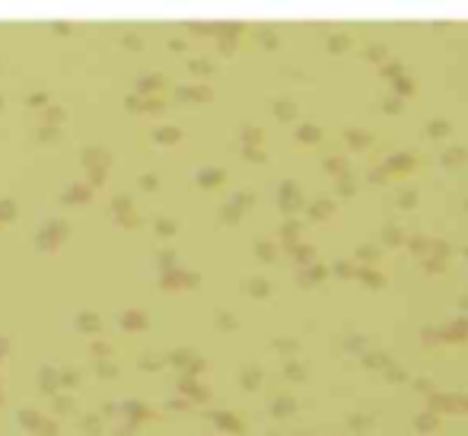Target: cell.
<instances>
[{
    "instance_id": "1",
    "label": "cell",
    "mask_w": 468,
    "mask_h": 436,
    "mask_svg": "<svg viewBox=\"0 0 468 436\" xmlns=\"http://www.w3.org/2000/svg\"><path fill=\"white\" fill-rule=\"evenodd\" d=\"M382 165H385V172L392 175V179H401V175H408V172H414V169H417V153L408 150V147H398V150L385 153Z\"/></svg>"
},
{
    "instance_id": "2",
    "label": "cell",
    "mask_w": 468,
    "mask_h": 436,
    "mask_svg": "<svg viewBox=\"0 0 468 436\" xmlns=\"http://www.w3.org/2000/svg\"><path fill=\"white\" fill-rule=\"evenodd\" d=\"M405 226L401 223H382V229H379V245H385V248H398V245H405Z\"/></svg>"
},
{
    "instance_id": "3",
    "label": "cell",
    "mask_w": 468,
    "mask_h": 436,
    "mask_svg": "<svg viewBox=\"0 0 468 436\" xmlns=\"http://www.w3.org/2000/svg\"><path fill=\"white\" fill-rule=\"evenodd\" d=\"M344 140H348V147H354V150H370L373 143H376V134L366 128H344Z\"/></svg>"
},
{
    "instance_id": "4",
    "label": "cell",
    "mask_w": 468,
    "mask_h": 436,
    "mask_svg": "<svg viewBox=\"0 0 468 436\" xmlns=\"http://www.w3.org/2000/svg\"><path fill=\"white\" fill-rule=\"evenodd\" d=\"M423 134L430 137V140H446V137L453 134V124H449V118L437 115V118H430L427 124H423Z\"/></svg>"
},
{
    "instance_id": "5",
    "label": "cell",
    "mask_w": 468,
    "mask_h": 436,
    "mask_svg": "<svg viewBox=\"0 0 468 436\" xmlns=\"http://www.w3.org/2000/svg\"><path fill=\"white\" fill-rule=\"evenodd\" d=\"M414 92H417V80L408 74V70L392 80V96H398V99H405V102H408V99L414 96Z\"/></svg>"
},
{
    "instance_id": "6",
    "label": "cell",
    "mask_w": 468,
    "mask_h": 436,
    "mask_svg": "<svg viewBox=\"0 0 468 436\" xmlns=\"http://www.w3.org/2000/svg\"><path fill=\"white\" fill-rule=\"evenodd\" d=\"M350 45H354V35H350L348 29H334L332 35H328V51H332V54L350 51Z\"/></svg>"
},
{
    "instance_id": "7",
    "label": "cell",
    "mask_w": 468,
    "mask_h": 436,
    "mask_svg": "<svg viewBox=\"0 0 468 436\" xmlns=\"http://www.w3.org/2000/svg\"><path fill=\"white\" fill-rule=\"evenodd\" d=\"M430 239H433V236H427V233H421V229H414V233L405 236V248H411L414 255L423 258L427 252H430Z\"/></svg>"
},
{
    "instance_id": "8",
    "label": "cell",
    "mask_w": 468,
    "mask_h": 436,
    "mask_svg": "<svg viewBox=\"0 0 468 436\" xmlns=\"http://www.w3.org/2000/svg\"><path fill=\"white\" fill-rule=\"evenodd\" d=\"M357 188H360V181H357L354 172H344V175L334 179V195H338V197H354Z\"/></svg>"
},
{
    "instance_id": "9",
    "label": "cell",
    "mask_w": 468,
    "mask_h": 436,
    "mask_svg": "<svg viewBox=\"0 0 468 436\" xmlns=\"http://www.w3.org/2000/svg\"><path fill=\"white\" fill-rule=\"evenodd\" d=\"M309 213L316 220H328V217H334V213H338V201H334V197H316V201H312V207H309Z\"/></svg>"
},
{
    "instance_id": "10",
    "label": "cell",
    "mask_w": 468,
    "mask_h": 436,
    "mask_svg": "<svg viewBox=\"0 0 468 436\" xmlns=\"http://www.w3.org/2000/svg\"><path fill=\"white\" fill-rule=\"evenodd\" d=\"M468 159V147L465 143H453V147H446L443 153H439V163L443 165H459Z\"/></svg>"
},
{
    "instance_id": "11",
    "label": "cell",
    "mask_w": 468,
    "mask_h": 436,
    "mask_svg": "<svg viewBox=\"0 0 468 436\" xmlns=\"http://www.w3.org/2000/svg\"><path fill=\"white\" fill-rule=\"evenodd\" d=\"M379 255H382V245H379V242H360L357 252H354V258H357V261H363V264H373Z\"/></svg>"
},
{
    "instance_id": "12",
    "label": "cell",
    "mask_w": 468,
    "mask_h": 436,
    "mask_svg": "<svg viewBox=\"0 0 468 436\" xmlns=\"http://www.w3.org/2000/svg\"><path fill=\"white\" fill-rule=\"evenodd\" d=\"M363 58L373 60V64H382V60H389L392 54H389V45H385V42H370V45L363 48Z\"/></svg>"
},
{
    "instance_id": "13",
    "label": "cell",
    "mask_w": 468,
    "mask_h": 436,
    "mask_svg": "<svg viewBox=\"0 0 468 436\" xmlns=\"http://www.w3.org/2000/svg\"><path fill=\"white\" fill-rule=\"evenodd\" d=\"M325 169L338 179V175H344V172H350V159L344 156V153H332V156L325 159Z\"/></svg>"
},
{
    "instance_id": "14",
    "label": "cell",
    "mask_w": 468,
    "mask_h": 436,
    "mask_svg": "<svg viewBox=\"0 0 468 436\" xmlns=\"http://www.w3.org/2000/svg\"><path fill=\"white\" fill-rule=\"evenodd\" d=\"M401 74H405V60H401V58H389V60L379 64V76H385L389 83H392L395 76H401Z\"/></svg>"
},
{
    "instance_id": "15",
    "label": "cell",
    "mask_w": 468,
    "mask_h": 436,
    "mask_svg": "<svg viewBox=\"0 0 468 436\" xmlns=\"http://www.w3.org/2000/svg\"><path fill=\"white\" fill-rule=\"evenodd\" d=\"M417 197H421V191L411 185V188H401V191H398L395 204H398V211H414V207H417Z\"/></svg>"
},
{
    "instance_id": "16",
    "label": "cell",
    "mask_w": 468,
    "mask_h": 436,
    "mask_svg": "<svg viewBox=\"0 0 468 436\" xmlns=\"http://www.w3.org/2000/svg\"><path fill=\"white\" fill-rule=\"evenodd\" d=\"M296 137H300L302 143H316V140H322V128H318V124H309V121H306V124H300Z\"/></svg>"
},
{
    "instance_id": "17",
    "label": "cell",
    "mask_w": 468,
    "mask_h": 436,
    "mask_svg": "<svg viewBox=\"0 0 468 436\" xmlns=\"http://www.w3.org/2000/svg\"><path fill=\"white\" fill-rule=\"evenodd\" d=\"M360 280H363V284L379 286V284H385V274L379 271V268H373V264H363V268H360Z\"/></svg>"
},
{
    "instance_id": "18",
    "label": "cell",
    "mask_w": 468,
    "mask_h": 436,
    "mask_svg": "<svg viewBox=\"0 0 468 436\" xmlns=\"http://www.w3.org/2000/svg\"><path fill=\"white\" fill-rule=\"evenodd\" d=\"M389 179H392V175L385 172L382 163H376V165H370V169H366V181H370V185H385Z\"/></svg>"
},
{
    "instance_id": "19",
    "label": "cell",
    "mask_w": 468,
    "mask_h": 436,
    "mask_svg": "<svg viewBox=\"0 0 468 436\" xmlns=\"http://www.w3.org/2000/svg\"><path fill=\"white\" fill-rule=\"evenodd\" d=\"M430 252L439 258H449V252H453V245H449V239H443V236H433L430 239Z\"/></svg>"
},
{
    "instance_id": "20",
    "label": "cell",
    "mask_w": 468,
    "mask_h": 436,
    "mask_svg": "<svg viewBox=\"0 0 468 436\" xmlns=\"http://www.w3.org/2000/svg\"><path fill=\"white\" fill-rule=\"evenodd\" d=\"M401 108H405V99L392 96V92H389V96H385V99H382V112L395 115V112H401Z\"/></svg>"
},
{
    "instance_id": "21",
    "label": "cell",
    "mask_w": 468,
    "mask_h": 436,
    "mask_svg": "<svg viewBox=\"0 0 468 436\" xmlns=\"http://www.w3.org/2000/svg\"><path fill=\"white\" fill-rule=\"evenodd\" d=\"M423 268H427V271H443L446 268V258H439V255H433V252H427V255H423Z\"/></svg>"
},
{
    "instance_id": "22",
    "label": "cell",
    "mask_w": 468,
    "mask_h": 436,
    "mask_svg": "<svg viewBox=\"0 0 468 436\" xmlns=\"http://www.w3.org/2000/svg\"><path fill=\"white\" fill-rule=\"evenodd\" d=\"M354 261H348V258H338V261H334V274H338V277H354Z\"/></svg>"
},
{
    "instance_id": "23",
    "label": "cell",
    "mask_w": 468,
    "mask_h": 436,
    "mask_svg": "<svg viewBox=\"0 0 468 436\" xmlns=\"http://www.w3.org/2000/svg\"><path fill=\"white\" fill-rule=\"evenodd\" d=\"M293 255H300L302 261H309V258L316 255V245H309V242H293Z\"/></svg>"
},
{
    "instance_id": "24",
    "label": "cell",
    "mask_w": 468,
    "mask_h": 436,
    "mask_svg": "<svg viewBox=\"0 0 468 436\" xmlns=\"http://www.w3.org/2000/svg\"><path fill=\"white\" fill-rule=\"evenodd\" d=\"M284 236L293 242L296 236H300V223H296V220H287V223H284Z\"/></svg>"
},
{
    "instance_id": "25",
    "label": "cell",
    "mask_w": 468,
    "mask_h": 436,
    "mask_svg": "<svg viewBox=\"0 0 468 436\" xmlns=\"http://www.w3.org/2000/svg\"><path fill=\"white\" fill-rule=\"evenodd\" d=\"M277 112H280V115H296V106H290V102H284V106H280Z\"/></svg>"
},
{
    "instance_id": "26",
    "label": "cell",
    "mask_w": 468,
    "mask_h": 436,
    "mask_svg": "<svg viewBox=\"0 0 468 436\" xmlns=\"http://www.w3.org/2000/svg\"><path fill=\"white\" fill-rule=\"evenodd\" d=\"M465 211H468V197H465Z\"/></svg>"
},
{
    "instance_id": "27",
    "label": "cell",
    "mask_w": 468,
    "mask_h": 436,
    "mask_svg": "<svg viewBox=\"0 0 468 436\" xmlns=\"http://www.w3.org/2000/svg\"><path fill=\"white\" fill-rule=\"evenodd\" d=\"M465 258H468V245H465Z\"/></svg>"
},
{
    "instance_id": "28",
    "label": "cell",
    "mask_w": 468,
    "mask_h": 436,
    "mask_svg": "<svg viewBox=\"0 0 468 436\" xmlns=\"http://www.w3.org/2000/svg\"><path fill=\"white\" fill-rule=\"evenodd\" d=\"M465 306H468V296H465Z\"/></svg>"
}]
</instances>
